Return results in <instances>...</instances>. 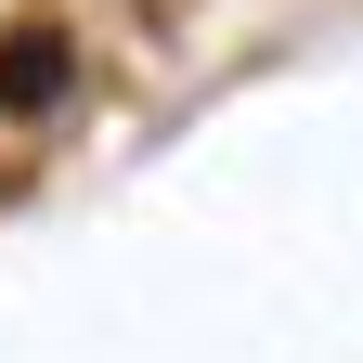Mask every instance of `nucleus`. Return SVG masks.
Listing matches in <instances>:
<instances>
[{
    "instance_id": "f257e3e1",
    "label": "nucleus",
    "mask_w": 363,
    "mask_h": 363,
    "mask_svg": "<svg viewBox=\"0 0 363 363\" xmlns=\"http://www.w3.org/2000/svg\"><path fill=\"white\" fill-rule=\"evenodd\" d=\"M0 91H13V104H52V91H65V52H52V39H26V52L0 65Z\"/></svg>"
}]
</instances>
